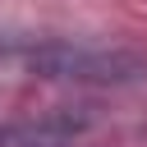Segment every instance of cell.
<instances>
[{"label": "cell", "instance_id": "6da1fadb", "mask_svg": "<svg viewBox=\"0 0 147 147\" xmlns=\"http://www.w3.org/2000/svg\"><path fill=\"white\" fill-rule=\"evenodd\" d=\"M0 60H18L23 69H32L37 78H55V83H133L142 74V64L133 55L119 51H92L78 41H60V37H0Z\"/></svg>", "mask_w": 147, "mask_h": 147}]
</instances>
